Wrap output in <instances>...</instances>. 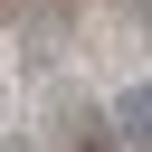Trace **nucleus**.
<instances>
[{
  "label": "nucleus",
  "instance_id": "1",
  "mask_svg": "<svg viewBox=\"0 0 152 152\" xmlns=\"http://www.w3.org/2000/svg\"><path fill=\"white\" fill-rule=\"evenodd\" d=\"M114 114H124V133H133V142H152V86H124V104H114Z\"/></svg>",
  "mask_w": 152,
  "mask_h": 152
}]
</instances>
